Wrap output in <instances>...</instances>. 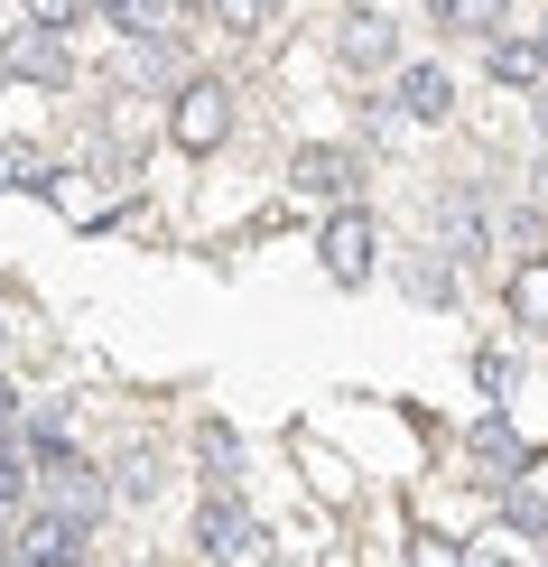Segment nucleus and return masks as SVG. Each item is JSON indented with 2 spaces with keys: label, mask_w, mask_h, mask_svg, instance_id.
<instances>
[{
  "label": "nucleus",
  "mask_w": 548,
  "mask_h": 567,
  "mask_svg": "<svg viewBox=\"0 0 548 567\" xmlns=\"http://www.w3.org/2000/svg\"><path fill=\"white\" fill-rule=\"evenodd\" d=\"M38 484H46V512H65L75 530H93V522H103V503H112V484L93 475L75 446H38Z\"/></svg>",
  "instance_id": "1"
},
{
  "label": "nucleus",
  "mask_w": 548,
  "mask_h": 567,
  "mask_svg": "<svg viewBox=\"0 0 548 567\" xmlns=\"http://www.w3.org/2000/svg\"><path fill=\"white\" fill-rule=\"evenodd\" d=\"M224 131H232V93L214 84V75H196V84H177V112H168V140L177 150H224Z\"/></svg>",
  "instance_id": "2"
},
{
  "label": "nucleus",
  "mask_w": 548,
  "mask_h": 567,
  "mask_svg": "<svg viewBox=\"0 0 548 567\" xmlns=\"http://www.w3.org/2000/svg\"><path fill=\"white\" fill-rule=\"evenodd\" d=\"M196 549H205L214 567H251V558H260V522L232 503V493H214V503L196 512Z\"/></svg>",
  "instance_id": "3"
},
{
  "label": "nucleus",
  "mask_w": 548,
  "mask_h": 567,
  "mask_svg": "<svg viewBox=\"0 0 548 567\" xmlns=\"http://www.w3.org/2000/svg\"><path fill=\"white\" fill-rule=\"evenodd\" d=\"M317 251H325V279H335V289H363L372 261H381V233H372V215H353V205H344V215L325 224Z\"/></svg>",
  "instance_id": "4"
},
{
  "label": "nucleus",
  "mask_w": 548,
  "mask_h": 567,
  "mask_svg": "<svg viewBox=\"0 0 548 567\" xmlns=\"http://www.w3.org/2000/svg\"><path fill=\"white\" fill-rule=\"evenodd\" d=\"M335 56L353 65V75H391V65H400V29L381 10H344L335 19Z\"/></svg>",
  "instance_id": "5"
},
{
  "label": "nucleus",
  "mask_w": 548,
  "mask_h": 567,
  "mask_svg": "<svg viewBox=\"0 0 548 567\" xmlns=\"http://www.w3.org/2000/svg\"><path fill=\"white\" fill-rule=\"evenodd\" d=\"M75 549H84V530L65 522V512H38V522L0 549V567H75Z\"/></svg>",
  "instance_id": "6"
},
{
  "label": "nucleus",
  "mask_w": 548,
  "mask_h": 567,
  "mask_svg": "<svg viewBox=\"0 0 548 567\" xmlns=\"http://www.w3.org/2000/svg\"><path fill=\"white\" fill-rule=\"evenodd\" d=\"M0 75H38V84H65V75H75V56H65V29H38V19H29V29H19L10 47H0Z\"/></svg>",
  "instance_id": "7"
},
{
  "label": "nucleus",
  "mask_w": 548,
  "mask_h": 567,
  "mask_svg": "<svg viewBox=\"0 0 548 567\" xmlns=\"http://www.w3.org/2000/svg\"><path fill=\"white\" fill-rule=\"evenodd\" d=\"M289 186H298V196L344 205L353 186H363V158H353V150H298V158H289Z\"/></svg>",
  "instance_id": "8"
},
{
  "label": "nucleus",
  "mask_w": 548,
  "mask_h": 567,
  "mask_svg": "<svg viewBox=\"0 0 548 567\" xmlns=\"http://www.w3.org/2000/svg\"><path fill=\"white\" fill-rule=\"evenodd\" d=\"M391 103L410 112V122H446V112H456V84H446V65H400Z\"/></svg>",
  "instance_id": "9"
},
{
  "label": "nucleus",
  "mask_w": 548,
  "mask_h": 567,
  "mask_svg": "<svg viewBox=\"0 0 548 567\" xmlns=\"http://www.w3.org/2000/svg\"><path fill=\"white\" fill-rule=\"evenodd\" d=\"M437 233H446V261H484V251H493L484 205H474V196H446V205H437Z\"/></svg>",
  "instance_id": "10"
},
{
  "label": "nucleus",
  "mask_w": 548,
  "mask_h": 567,
  "mask_svg": "<svg viewBox=\"0 0 548 567\" xmlns=\"http://www.w3.org/2000/svg\"><path fill=\"white\" fill-rule=\"evenodd\" d=\"M168 29H158V38H122V56H112V75H122V84H158V75H168Z\"/></svg>",
  "instance_id": "11"
},
{
  "label": "nucleus",
  "mask_w": 548,
  "mask_h": 567,
  "mask_svg": "<svg viewBox=\"0 0 548 567\" xmlns=\"http://www.w3.org/2000/svg\"><path fill=\"white\" fill-rule=\"evenodd\" d=\"M503 10H511V0H427V19H437V29H465V38H493Z\"/></svg>",
  "instance_id": "12"
},
{
  "label": "nucleus",
  "mask_w": 548,
  "mask_h": 567,
  "mask_svg": "<svg viewBox=\"0 0 548 567\" xmlns=\"http://www.w3.org/2000/svg\"><path fill=\"white\" fill-rule=\"evenodd\" d=\"M511 317L520 326H548V251H530V261L511 270Z\"/></svg>",
  "instance_id": "13"
},
{
  "label": "nucleus",
  "mask_w": 548,
  "mask_h": 567,
  "mask_svg": "<svg viewBox=\"0 0 548 567\" xmlns=\"http://www.w3.org/2000/svg\"><path fill=\"white\" fill-rule=\"evenodd\" d=\"M465 446H474V465H493L484 484H503V465H520V437H511V419H484V429H474Z\"/></svg>",
  "instance_id": "14"
},
{
  "label": "nucleus",
  "mask_w": 548,
  "mask_h": 567,
  "mask_svg": "<svg viewBox=\"0 0 548 567\" xmlns=\"http://www.w3.org/2000/svg\"><path fill=\"white\" fill-rule=\"evenodd\" d=\"M493 75H503V84H548V47H520V38H493Z\"/></svg>",
  "instance_id": "15"
},
{
  "label": "nucleus",
  "mask_w": 548,
  "mask_h": 567,
  "mask_svg": "<svg viewBox=\"0 0 548 567\" xmlns=\"http://www.w3.org/2000/svg\"><path fill=\"white\" fill-rule=\"evenodd\" d=\"M93 10H103L122 38H158L168 29V0H93Z\"/></svg>",
  "instance_id": "16"
},
{
  "label": "nucleus",
  "mask_w": 548,
  "mask_h": 567,
  "mask_svg": "<svg viewBox=\"0 0 548 567\" xmlns=\"http://www.w3.org/2000/svg\"><path fill=\"white\" fill-rule=\"evenodd\" d=\"M158 484H168V475H158V456H149V446H131V456L112 465V493H122V503H149Z\"/></svg>",
  "instance_id": "17"
},
{
  "label": "nucleus",
  "mask_w": 548,
  "mask_h": 567,
  "mask_svg": "<svg viewBox=\"0 0 548 567\" xmlns=\"http://www.w3.org/2000/svg\"><path fill=\"white\" fill-rule=\"evenodd\" d=\"M270 10H279V0H214V29H232V38H260V29H270Z\"/></svg>",
  "instance_id": "18"
},
{
  "label": "nucleus",
  "mask_w": 548,
  "mask_h": 567,
  "mask_svg": "<svg viewBox=\"0 0 548 567\" xmlns=\"http://www.w3.org/2000/svg\"><path fill=\"white\" fill-rule=\"evenodd\" d=\"M410 298L446 307V298H456V270H446V261H410Z\"/></svg>",
  "instance_id": "19"
},
{
  "label": "nucleus",
  "mask_w": 548,
  "mask_h": 567,
  "mask_svg": "<svg viewBox=\"0 0 548 567\" xmlns=\"http://www.w3.org/2000/svg\"><path fill=\"white\" fill-rule=\"evenodd\" d=\"M38 168H46V158L29 150V140H10V150H0V186H38Z\"/></svg>",
  "instance_id": "20"
},
{
  "label": "nucleus",
  "mask_w": 548,
  "mask_h": 567,
  "mask_svg": "<svg viewBox=\"0 0 548 567\" xmlns=\"http://www.w3.org/2000/svg\"><path fill=\"white\" fill-rule=\"evenodd\" d=\"M0 493H29V456H19V437H10V419H0Z\"/></svg>",
  "instance_id": "21"
},
{
  "label": "nucleus",
  "mask_w": 548,
  "mask_h": 567,
  "mask_svg": "<svg viewBox=\"0 0 548 567\" xmlns=\"http://www.w3.org/2000/svg\"><path fill=\"white\" fill-rule=\"evenodd\" d=\"M29 19H38V29H75L84 0H29Z\"/></svg>",
  "instance_id": "22"
},
{
  "label": "nucleus",
  "mask_w": 548,
  "mask_h": 567,
  "mask_svg": "<svg viewBox=\"0 0 548 567\" xmlns=\"http://www.w3.org/2000/svg\"><path fill=\"white\" fill-rule=\"evenodd\" d=\"M465 567H520V558H511V539H484V549H465Z\"/></svg>",
  "instance_id": "23"
},
{
  "label": "nucleus",
  "mask_w": 548,
  "mask_h": 567,
  "mask_svg": "<svg viewBox=\"0 0 548 567\" xmlns=\"http://www.w3.org/2000/svg\"><path fill=\"white\" fill-rule=\"evenodd\" d=\"M19 530H29V522H19V493H0V549H10Z\"/></svg>",
  "instance_id": "24"
},
{
  "label": "nucleus",
  "mask_w": 548,
  "mask_h": 567,
  "mask_svg": "<svg viewBox=\"0 0 548 567\" xmlns=\"http://www.w3.org/2000/svg\"><path fill=\"white\" fill-rule=\"evenodd\" d=\"M410 567H456V558H446V539H418V558Z\"/></svg>",
  "instance_id": "25"
},
{
  "label": "nucleus",
  "mask_w": 548,
  "mask_h": 567,
  "mask_svg": "<svg viewBox=\"0 0 548 567\" xmlns=\"http://www.w3.org/2000/svg\"><path fill=\"white\" fill-rule=\"evenodd\" d=\"M539 140H548V93H539Z\"/></svg>",
  "instance_id": "26"
},
{
  "label": "nucleus",
  "mask_w": 548,
  "mask_h": 567,
  "mask_svg": "<svg viewBox=\"0 0 548 567\" xmlns=\"http://www.w3.org/2000/svg\"><path fill=\"white\" fill-rule=\"evenodd\" d=\"M186 10H214V0H186Z\"/></svg>",
  "instance_id": "27"
},
{
  "label": "nucleus",
  "mask_w": 548,
  "mask_h": 567,
  "mask_svg": "<svg viewBox=\"0 0 548 567\" xmlns=\"http://www.w3.org/2000/svg\"><path fill=\"white\" fill-rule=\"evenodd\" d=\"M539 47H548V38H539Z\"/></svg>",
  "instance_id": "28"
}]
</instances>
